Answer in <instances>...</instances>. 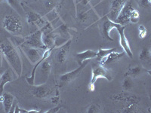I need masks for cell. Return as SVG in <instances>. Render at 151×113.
I'll return each instance as SVG.
<instances>
[{"label":"cell","mask_w":151,"mask_h":113,"mask_svg":"<svg viewBox=\"0 0 151 113\" xmlns=\"http://www.w3.org/2000/svg\"><path fill=\"white\" fill-rule=\"evenodd\" d=\"M0 52L4 55L12 70L17 77H21L23 72L22 59L10 39H0Z\"/></svg>","instance_id":"1"},{"label":"cell","mask_w":151,"mask_h":113,"mask_svg":"<svg viewBox=\"0 0 151 113\" xmlns=\"http://www.w3.org/2000/svg\"><path fill=\"white\" fill-rule=\"evenodd\" d=\"M103 78L107 81H111L113 79L111 73L104 67V66L101 64H93L91 67V78L88 84V90L90 91H94L95 90V82L98 79Z\"/></svg>","instance_id":"2"},{"label":"cell","mask_w":151,"mask_h":113,"mask_svg":"<svg viewBox=\"0 0 151 113\" xmlns=\"http://www.w3.org/2000/svg\"><path fill=\"white\" fill-rule=\"evenodd\" d=\"M2 26L5 30L14 35L21 34L23 29L21 18L12 14H7L4 17Z\"/></svg>","instance_id":"3"},{"label":"cell","mask_w":151,"mask_h":113,"mask_svg":"<svg viewBox=\"0 0 151 113\" xmlns=\"http://www.w3.org/2000/svg\"><path fill=\"white\" fill-rule=\"evenodd\" d=\"M51 70H52V65L48 60H45L42 62L36 70L34 85L45 84L49 77Z\"/></svg>","instance_id":"4"},{"label":"cell","mask_w":151,"mask_h":113,"mask_svg":"<svg viewBox=\"0 0 151 113\" xmlns=\"http://www.w3.org/2000/svg\"><path fill=\"white\" fill-rule=\"evenodd\" d=\"M20 47L31 64H36L42 57V54L44 53L42 51V49L33 48L25 44H21Z\"/></svg>","instance_id":"5"},{"label":"cell","mask_w":151,"mask_h":113,"mask_svg":"<svg viewBox=\"0 0 151 113\" xmlns=\"http://www.w3.org/2000/svg\"><path fill=\"white\" fill-rule=\"evenodd\" d=\"M113 29H116L117 33L119 36V43H120V45L122 46V48H123L124 52L127 54V55L130 58H132L133 57V54H132V50H131L129 41H128L127 38L125 35V26L113 22Z\"/></svg>","instance_id":"6"},{"label":"cell","mask_w":151,"mask_h":113,"mask_svg":"<svg viewBox=\"0 0 151 113\" xmlns=\"http://www.w3.org/2000/svg\"><path fill=\"white\" fill-rule=\"evenodd\" d=\"M42 36V33L41 29L37 30L35 33H32L29 36L24 38V42L22 44H25V45H28V46L33 47V48L45 50L46 48H45V47L43 45Z\"/></svg>","instance_id":"7"},{"label":"cell","mask_w":151,"mask_h":113,"mask_svg":"<svg viewBox=\"0 0 151 113\" xmlns=\"http://www.w3.org/2000/svg\"><path fill=\"white\" fill-rule=\"evenodd\" d=\"M54 92V89L52 87L45 85V84H40V85H34V87L30 90L31 95L36 98L44 99L52 95Z\"/></svg>","instance_id":"8"},{"label":"cell","mask_w":151,"mask_h":113,"mask_svg":"<svg viewBox=\"0 0 151 113\" xmlns=\"http://www.w3.org/2000/svg\"><path fill=\"white\" fill-rule=\"evenodd\" d=\"M23 8L24 9V11H25V16L27 17V21L28 24H36V25H37L38 26H40L41 28L43 27L47 24L43 20V18L41 17L40 14H39L36 12L29 10L27 7H24V5H23Z\"/></svg>","instance_id":"9"},{"label":"cell","mask_w":151,"mask_h":113,"mask_svg":"<svg viewBox=\"0 0 151 113\" xmlns=\"http://www.w3.org/2000/svg\"><path fill=\"white\" fill-rule=\"evenodd\" d=\"M88 64V60H86L83 64L79 65V67L77 69H76L74 70L71 71V72H67V73L64 74L60 76V81L61 83H69L75 80L76 78L79 76L81 74L82 71L86 68L87 64Z\"/></svg>","instance_id":"10"},{"label":"cell","mask_w":151,"mask_h":113,"mask_svg":"<svg viewBox=\"0 0 151 113\" xmlns=\"http://www.w3.org/2000/svg\"><path fill=\"white\" fill-rule=\"evenodd\" d=\"M133 9H134V8H133L131 2H125V5L123 6L120 13L117 17L116 20L115 21V23L125 26L129 22L131 12L132 11Z\"/></svg>","instance_id":"11"},{"label":"cell","mask_w":151,"mask_h":113,"mask_svg":"<svg viewBox=\"0 0 151 113\" xmlns=\"http://www.w3.org/2000/svg\"><path fill=\"white\" fill-rule=\"evenodd\" d=\"M71 44H72V39H69L64 44L57 48L58 49L56 53V60L58 63L63 64L67 60Z\"/></svg>","instance_id":"12"},{"label":"cell","mask_w":151,"mask_h":113,"mask_svg":"<svg viewBox=\"0 0 151 113\" xmlns=\"http://www.w3.org/2000/svg\"><path fill=\"white\" fill-rule=\"evenodd\" d=\"M125 4V2L124 0H113L111 4L110 11L107 14V19L113 22H115Z\"/></svg>","instance_id":"13"},{"label":"cell","mask_w":151,"mask_h":113,"mask_svg":"<svg viewBox=\"0 0 151 113\" xmlns=\"http://www.w3.org/2000/svg\"><path fill=\"white\" fill-rule=\"evenodd\" d=\"M54 48H47V49H45V51H44V53H43V54H42V58L40 59V60H39V62H37V63H36V65H35V67H33V70H32V72H31L30 75H29V77H26L27 82V83L29 84V85L34 86V84H35V75H36V69H37V67H39V65L41 64L42 62L44 61L45 60H46L48 56H50V54H51V53H52V51H53Z\"/></svg>","instance_id":"14"},{"label":"cell","mask_w":151,"mask_h":113,"mask_svg":"<svg viewBox=\"0 0 151 113\" xmlns=\"http://www.w3.org/2000/svg\"><path fill=\"white\" fill-rule=\"evenodd\" d=\"M97 57V51L93 50H86L83 52L76 54V60H77L79 66L83 64L86 60L93 59Z\"/></svg>","instance_id":"15"},{"label":"cell","mask_w":151,"mask_h":113,"mask_svg":"<svg viewBox=\"0 0 151 113\" xmlns=\"http://www.w3.org/2000/svg\"><path fill=\"white\" fill-rule=\"evenodd\" d=\"M2 105H3L4 112H11L12 109V106L14 103V97L10 93L3 92L2 95Z\"/></svg>","instance_id":"16"},{"label":"cell","mask_w":151,"mask_h":113,"mask_svg":"<svg viewBox=\"0 0 151 113\" xmlns=\"http://www.w3.org/2000/svg\"><path fill=\"white\" fill-rule=\"evenodd\" d=\"M12 71V69H8L2 74H1V77H0V96H2V94H3L4 87H5V84L14 81Z\"/></svg>","instance_id":"17"},{"label":"cell","mask_w":151,"mask_h":113,"mask_svg":"<svg viewBox=\"0 0 151 113\" xmlns=\"http://www.w3.org/2000/svg\"><path fill=\"white\" fill-rule=\"evenodd\" d=\"M125 54V52H117L116 51L112 52V53L109 54L106 56H105L104 58L100 60V64L101 65L105 66L106 64H111L113 62H115L116 60H118L122 57Z\"/></svg>","instance_id":"18"},{"label":"cell","mask_w":151,"mask_h":113,"mask_svg":"<svg viewBox=\"0 0 151 113\" xmlns=\"http://www.w3.org/2000/svg\"><path fill=\"white\" fill-rule=\"evenodd\" d=\"M7 2L11 7L19 14L20 17H24L25 15V11L23 8V5L19 2V0H7Z\"/></svg>","instance_id":"19"},{"label":"cell","mask_w":151,"mask_h":113,"mask_svg":"<svg viewBox=\"0 0 151 113\" xmlns=\"http://www.w3.org/2000/svg\"><path fill=\"white\" fill-rule=\"evenodd\" d=\"M113 29V22L109 19H106L103 24V34L105 37L108 40L113 41V39H112L110 36V33L112 29Z\"/></svg>","instance_id":"20"},{"label":"cell","mask_w":151,"mask_h":113,"mask_svg":"<svg viewBox=\"0 0 151 113\" xmlns=\"http://www.w3.org/2000/svg\"><path fill=\"white\" fill-rule=\"evenodd\" d=\"M144 71H146V69H144L143 67L137 66V67L129 68L125 73V76H129V77L135 78L137 77V76H138L139 75H141V74L142 73V72H144Z\"/></svg>","instance_id":"21"},{"label":"cell","mask_w":151,"mask_h":113,"mask_svg":"<svg viewBox=\"0 0 151 113\" xmlns=\"http://www.w3.org/2000/svg\"><path fill=\"white\" fill-rule=\"evenodd\" d=\"M133 87H134V82H133V80L132 79V77L125 76L123 82H122V88H123L124 91H131L133 88Z\"/></svg>","instance_id":"22"},{"label":"cell","mask_w":151,"mask_h":113,"mask_svg":"<svg viewBox=\"0 0 151 113\" xmlns=\"http://www.w3.org/2000/svg\"><path fill=\"white\" fill-rule=\"evenodd\" d=\"M116 51V48H100L98 50V51L97 52V57H98L99 60H101V59L104 58L105 56H106L109 54L112 53V52Z\"/></svg>","instance_id":"23"},{"label":"cell","mask_w":151,"mask_h":113,"mask_svg":"<svg viewBox=\"0 0 151 113\" xmlns=\"http://www.w3.org/2000/svg\"><path fill=\"white\" fill-rule=\"evenodd\" d=\"M55 33H58L59 36H61L62 37L65 38L66 36H69L70 34H69L68 32V28L67 27L65 24H62L60 25L59 27L57 28L55 30H54Z\"/></svg>","instance_id":"24"},{"label":"cell","mask_w":151,"mask_h":113,"mask_svg":"<svg viewBox=\"0 0 151 113\" xmlns=\"http://www.w3.org/2000/svg\"><path fill=\"white\" fill-rule=\"evenodd\" d=\"M129 93L127 92H122L119 93V94H113L110 97V99H112L114 101H123L125 102L126 98H127L128 95H129Z\"/></svg>","instance_id":"25"},{"label":"cell","mask_w":151,"mask_h":113,"mask_svg":"<svg viewBox=\"0 0 151 113\" xmlns=\"http://www.w3.org/2000/svg\"><path fill=\"white\" fill-rule=\"evenodd\" d=\"M137 111V104H134V103H129L127 104L125 108L122 109V110L119 111V112L124 113H132L136 112Z\"/></svg>","instance_id":"26"},{"label":"cell","mask_w":151,"mask_h":113,"mask_svg":"<svg viewBox=\"0 0 151 113\" xmlns=\"http://www.w3.org/2000/svg\"><path fill=\"white\" fill-rule=\"evenodd\" d=\"M139 59L141 60H150V48H144L139 54Z\"/></svg>","instance_id":"27"},{"label":"cell","mask_w":151,"mask_h":113,"mask_svg":"<svg viewBox=\"0 0 151 113\" xmlns=\"http://www.w3.org/2000/svg\"><path fill=\"white\" fill-rule=\"evenodd\" d=\"M140 18V14L139 12L137 11L135 9H133L132 11L131 12L130 17H129V21H131L133 24H137L139 21Z\"/></svg>","instance_id":"28"},{"label":"cell","mask_w":151,"mask_h":113,"mask_svg":"<svg viewBox=\"0 0 151 113\" xmlns=\"http://www.w3.org/2000/svg\"><path fill=\"white\" fill-rule=\"evenodd\" d=\"M138 29H139V37L141 38V39H144V38L146 37L147 35V28L144 25H140Z\"/></svg>","instance_id":"29"},{"label":"cell","mask_w":151,"mask_h":113,"mask_svg":"<svg viewBox=\"0 0 151 113\" xmlns=\"http://www.w3.org/2000/svg\"><path fill=\"white\" fill-rule=\"evenodd\" d=\"M98 112H99V107L95 104L91 105L87 109L88 113H96Z\"/></svg>","instance_id":"30"},{"label":"cell","mask_w":151,"mask_h":113,"mask_svg":"<svg viewBox=\"0 0 151 113\" xmlns=\"http://www.w3.org/2000/svg\"><path fill=\"white\" fill-rule=\"evenodd\" d=\"M46 17H48V21H52V20H54L55 19V17H58V14H57V12L55 11V9H53V10L52 11H50L48 14L46 15Z\"/></svg>","instance_id":"31"},{"label":"cell","mask_w":151,"mask_h":113,"mask_svg":"<svg viewBox=\"0 0 151 113\" xmlns=\"http://www.w3.org/2000/svg\"><path fill=\"white\" fill-rule=\"evenodd\" d=\"M150 2H149L148 0H141L140 1V4L142 7L144 8H149L150 6Z\"/></svg>","instance_id":"32"},{"label":"cell","mask_w":151,"mask_h":113,"mask_svg":"<svg viewBox=\"0 0 151 113\" xmlns=\"http://www.w3.org/2000/svg\"><path fill=\"white\" fill-rule=\"evenodd\" d=\"M60 108H61V106H55V107H53V108L50 109L49 110L46 111L45 112H47V113H56L60 109Z\"/></svg>","instance_id":"33"},{"label":"cell","mask_w":151,"mask_h":113,"mask_svg":"<svg viewBox=\"0 0 151 113\" xmlns=\"http://www.w3.org/2000/svg\"><path fill=\"white\" fill-rule=\"evenodd\" d=\"M59 101H60V97H59L58 94L55 95V96L51 97V102L52 103H54V104H58L59 103Z\"/></svg>","instance_id":"34"},{"label":"cell","mask_w":151,"mask_h":113,"mask_svg":"<svg viewBox=\"0 0 151 113\" xmlns=\"http://www.w3.org/2000/svg\"><path fill=\"white\" fill-rule=\"evenodd\" d=\"M54 3L52 2V1H47L46 2H45V7L47 8V9H52V8L54 7Z\"/></svg>","instance_id":"35"},{"label":"cell","mask_w":151,"mask_h":113,"mask_svg":"<svg viewBox=\"0 0 151 113\" xmlns=\"http://www.w3.org/2000/svg\"><path fill=\"white\" fill-rule=\"evenodd\" d=\"M79 2L83 4V5H86L90 2V0H79Z\"/></svg>","instance_id":"36"},{"label":"cell","mask_w":151,"mask_h":113,"mask_svg":"<svg viewBox=\"0 0 151 113\" xmlns=\"http://www.w3.org/2000/svg\"><path fill=\"white\" fill-rule=\"evenodd\" d=\"M2 53L0 52V67H2Z\"/></svg>","instance_id":"37"},{"label":"cell","mask_w":151,"mask_h":113,"mask_svg":"<svg viewBox=\"0 0 151 113\" xmlns=\"http://www.w3.org/2000/svg\"><path fill=\"white\" fill-rule=\"evenodd\" d=\"M1 71H2V67H0V72H1ZM0 73H1V72H0Z\"/></svg>","instance_id":"38"},{"label":"cell","mask_w":151,"mask_h":113,"mask_svg":"<svg viewBox=\"0 0 151 113\" xmlns=\"http://www.w3.org/2000/svg\"><path fill=\"white\" fill-rule=\"evenodd\" d=\"M148 1H149V2H151V0H148Z\"/></svg>","instance_id":"39"},{"label":"cell","mask_w":151,"mask_h":113,"mask_svg":"<svg viewBox=\"0 0 151 113\" xmlns=\"http://www.w3.org/2000/svg\"><path fill=\"white\" fill-rule=\"evenodd\" d=\"M0 77H1V73H0Z\"/></svg>","instance_id":"40"},{"label":"cell","mask_w":151,"mask_h":113,"mask_svg":"<svg viewBox=\"0 0 151 113\" xmlns=\"http://www.w3.org/2000/svg\"><path fill=\"white\" fill-rule=\"evenodd\" d=\"M0 1H2V0H0Z\"/></svg>","instance_id":"41"}]
</instances>
